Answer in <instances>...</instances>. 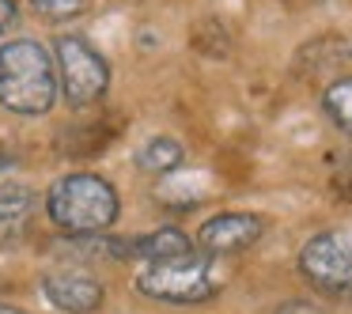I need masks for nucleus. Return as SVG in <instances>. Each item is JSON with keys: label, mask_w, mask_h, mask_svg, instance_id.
Wrapping results in <instances>:
<instances>
[{"label": "nucleus", "mask_w": 352, "mask_h": 314, "mask_svg": "<svg viewBox=\"0 0 352 314\" xmlns=\"http://www.w3.org/2000/svg\"><path fill=\"white\" fill-rule=\"evenodd\" d=\"M46 212L54 220V227L65 231L69 238L110 235V227L122 216V193L102 175L76 170V175H65L50 186Z\"/></svg>", "instance_id": "2"}, {"label": "nucleus", "mask_w": 352, "mask_h": 314, "mask_svg": "<svg viewBox=\"0 0 352 314\" xmlns=\"http://www.w3.org/2000/svg\"><path fill=\"white\" fill-rule=\"evenodd\" d=\"M186 254H193V243L178 227H160L140 238H129V261H144V265L175 261V258H186Z\"/></svg>", "instance_id": "8"}, {"label": "nucleus", "mask_w": 352, "mask_h": 314, "mask_svg": "<svg viewBox=\"0 0 352 314\" xmlns=\"http://www.w3.org/2000/svg\"><path fill=\"white\" fill-rule=\"evenodd\" d=\"M57 102V65L38 38L0 46V106L19 117H42Z\"/></svg>", "instance_id": "1"}, {"label": "nucleus", "mask_w": 352, "mask_h": 314, "mask_svg": "<svg viewBox=\"0 0 352 314\" xmlns=\"http://www.w3.org/2000/svg\"><path fill=\"white\" fill-rule=\"evenodd\" d=\"M42 291L65 314H91L102 306V284L84 269H50L42 276Z\"/></svg>", "instance_id": "7"}, {"label": "nucleus", "mask_w": 352, "mask_h": 314, "mask_svg": "<svg viewBox=\"0 0 352 314\" xmlns=\"http://www.w3.org/2000/svg\"><path fill=\"white\" fill-rule=\"evenodd\" d=\"M322 110H326V117L344 133V137H352V76L333 80V84L326 87V95H322Z\"/></svg>", "instance_id": "11"}, {"label": "nucleus", "mask_w": 352, "mask_h": 314, "mask_svg": "<svg viewBox=\"0 0 352 314\" xmlns=\"http://www.w3.org/2000/svg\"><path fill=\"white\" fill-rule=\"evenodd\" d=\"M19 19V4L16 0H0V34H8Z\"/></svg>", "instance_id": "13"}, {"label": "nucleus", "mask_w": 352, "mask_h": 314, "mask_svg": "<svg viewBox=\"0 0 352 314\" xmlns=\"http://www.w3.org/2000/svg\"><path fill=\"white\" fill-rule=\"evenodd\" d=\"M54 65H57V84L69 106L87 110L107 95L110 87V65L99 49L80 34H61L54 42Z\"/></svg>", "instance_id": "4"}, {"label": "nucleus", "mask_w": 352, "mask_h": 314, "mask_svg": "<svg viewBox=\"0 0 352 314\" xmlns=\"http://www.w3.org/2000/svg\"><path fill=\"white\" fill-rule=\"evenodd\" d=\"M182 159L186 148L175 137H152L148 144L137 148V170H144V175H170L182 167Z\"/></svg>", "instance_id": "10"}, {"label": "nucleus", "mask_w": 352, "mask_h": 314, "mask_svg": "<svg viewBox=\"0 0 352 314\" xmlns=\"http://www.w3.org/2000/svg\"><path fill=\"white\" fill-rule=\"evenodd\" d=\"M299 273L329 299H352V231H318L299 250Z\"/></svg>", "instance_id": "5"}, {"label": "nucleus", "mask_w": 352, "mask_h": 314, "mask_svg": "<svg viewBox=\"0 0 352 314\" xmlns=\"http://www.w3.org/2000/svg\"><path fill=\"white\" fill-rule=\"evenodd\" d=\"M34 216V193L23 186H0V246L23 238Z\"/></svg>", "instance_id": "9"}, {"label": "nucleus", "mask_w": 352, "mask_h": 314, "mask_svg": "<svg viewBox=\"0 0 352 314\" xmlns=\"http://www.w3.org/2000/svg\"><path fill=\"white\" fill-rule=\"evenodd\" d=\"M261 235H265V220L258 212H220L201 223L197 246L205 258H231L250 250Z\"/></svg>", "instance_id": "6"}, {"label": "nucleus", "mask_w": 352, "mask_h": 314, "mask_svg": "<svg viewBox=\"0 0 352 314\" xmlns=\"http://www.w3.org/2000/svg\"><path fill=\"white\" fill-rule=\"evenodd\" d=\"M42 19L50 23H65V19H80L87 8H91V0H27Z\"/></svg>", "instance_id": "12"}, {"label": "nucleus", "mask_w": 352, "mask_h": 314, "mask_svg": "<svg viewBox=\"0 0 352 314\" xmlns=\"http://www.w3.org/2000/svg\"><path fill=\"white\" fill-rule=\"evenodd\" d=\"M137 288H140V295L155 299V303L190 306V303L212 299L220 280L212 273V258H205V254H186V258H175V261L144 265L137 276Z\"/></svg>", "instance_id": "3"}, {"label": "nucleus", "mask_w": 352, "mask_h": 314, "mask_svg": "<svg viewBox=\"0 0 352 314\" xmlns=\"http://www.w3.org/2000/svg\"><path fill=\"white\" fill-rule=\"evenodd\" d=\"M0 314H27V311H19V306H12V303H0Z\"/></svg>", "instance_id": "14"}]
</instances>
